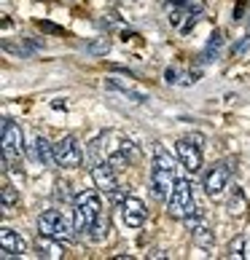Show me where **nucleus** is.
Instances as JSON below:
<instances>
[{
	"instance_id": "2",
	"label": "nucleus",
	"mask_w": 250,
	"mask_h": 260,
	"mask_svg": "<svg viewBox=\"0 0 250 260\" xmlns=\"http://www.w3.org/2000/svg\"><path fill=\"white\" fill-rule=\"evenodd\" d=\"M102 217V201L97 190H84L78 196V204L73 212V225L78 234H89V228Z\"/></svg>"
},
{
	"instance_id": "1",
	"label": "nucleus",
	"mask_w": 250,
	"mask_h": 260,
	"mask_svg": "<svg viewBox=\"0 0 250 260\" xmlns=\"http://www.w3.org/2000/svg\"><path fill=\"white\" fill-rule=\"evenodd\" d=\"M151 182H153V196L156 199H170L172 188H175V161L170 153H164V148L153 150V172H151Z\"/></svg>"
},
{
	"instance_id": "14",
	"label": "nucleus",
	"mask_w": 250,
	"mask_h": 260,
	"mask_svg": "<svg viewBox=\"0 0 250 260\" xmlns=\"http://www.w3.org/2000/svg\"><path fill=\"white\" fill-rule=\"evenodd\" d=\"M220 49H224V35H220V30H215L213 35H210L205 51H202V62H205V64H213V62L218 59Z\"/></svg>"
},
{
	"instance_id": "4",
	"label": "nucleus",
	"mask_w": 250,
	"mask_h": 260,
	"mask_svg": "<svg viewBox=\"0 0 250 260\" xmlns=\"http://www.w3.org/2000/svg\"><path fill=\"white\" fill-rule=\"evenodd\" d=\"M38 231H41V236H51V239H60V242H70L75 225L67 223L60 209H46L43 215L38 217Z\"/></svg>"
},
{
	"instance_id": "8",
	"label": "nucleus",
	"mask_w": 250,
	"mask_h": 260,
	"mask_svg": "<svg viewBox=\"0 0 250 260\" xmlns=\"http://www.w3.org/2000/svg\"><path fill=\"white\" fill-rule=\"evenodd\" d=\"M175 153H178L180 164L186 167V172H191V175H197V172L202 169V150H199V137H183V140H178Z\"/></svg>"
},
{
	"instance_id": "11",
	"label": "nucleus",
	"mask_w": 250,
	"mask_h": 260,
	"mask_svg": "<svg viewBox=\"0 0 250 260\" xmlns=\"http://www.w3.org/2000/svg\"><path fill=\"white\" fill-rule=\"evenodd\" d=\"M30 158L33 161H38L41 167H54L57 164V150H54V145L46 137H33L30 140Z\"/></svg>"
},
{
	"instance_id": "15",
	"label": "nucleus",
	"mask_w": 250,
	"mask_h": 260,
	"mask_svg": "<svg viewBox=\"0 0 250 260\" xmlns=\"http://www.w3.org/2000/svg\"><path fill=\"white\" fill-rule=\"evenodd\" d=\"M191 236H194V244L199 249H210V247H213V231H210L207 225L199 223L194 231H191Z\"/></svg>"
},
{
	"instance_id": "19",
	"label": "nucleus",
	"mask_w": 250,
	"mask_h": 260,
	"mask_svg": "<svg viewBox=\"0 0 250 260\" xmlns=\"http://www.w3.org/2000/svg\"><path fill=\"white\" fill-rule=\"evenodd\" d=\"M108 49H110V46H108V41H102V38H100V41H89V43H86V51L94 54V56L108 54Z\"/></svg>"
},
{
	"instance_id": "3",
	"label": "nucleus",
	"mask_w": 250,
	"mask_h": 260,
	"mask_svg": "<svg viewBox=\"0 0 250 260\" xmlns=\"http://www.w3.org/2000/svg\"><path fill=\"white\" fill-rule=\"evenodd\" d=\"M167 212L175 220H186L188 215H194L197 204H194V190H191V182L183 177V180H178L175 182V188H172V193L167 199Z\"/></svg>"
},
{
	"instance_id": "7",
	"label": "nucleus",
	"mask_w": 250,
	"mask_h": 260,
	"mask_svg": "<svg viewBox=\"0 0 250 260\" xmlns=\"http://www.w3.org/2000/svg\"><path fill=\"white\" fill-rule=\"evenodd\" d=\"M0 132H3V169L8 172L11 169V161H16L19 153H22V132H19V126L8 115L3 118Z\"/></svg>"
},
{
	"instance_id": "10",
	"label": "nucleus",
	"mask_w": 250,
	"mask_h": 260,
	"mask_svg": "<svg viewBox=\"0 0 250 260\" xmlns=\"http://www.w3.org/2000/svg\"><path fill=\"white\" fill-rule=\"evenodd\" d=\"M121 220L129 228H140L146 223V204H143L137 196H127L121 204Z\"/></svg>"
},
{
	"instance_id": "6",
	"label": "nucleus",
	"mask_w": 250,
	"mask_h": 260,
	"mask_svg": "<svg viewBox=\"0 0 250 260\" xmlns=\"http://www.w3.org/2000/svg\"><path fill=\"white\" fill-rule=\"evenodd\" d=\"M54 150H57V164L65 169H78L84 164V150H81V142L75 134H65L54 145Z\"/></svg>"
},
{
	"instance_id": "16",
	"label": "nucleus",
	"mask_w": 250,
	"mask_h": 260,
	"mask_svg": "<svg viewBox=\"0 0 250 260\" xmlns=\"http://www.w3.org/2000/svg\"><path fill=\"white\" fill-rule=\"evenodd\" d=\"M229 209H232V215H245L247 201H245L242 188H234V190H232V199H229Z\"/></svg>"
},
{
	"instance_id": "18",
	"label": "nucleus",
	"mask_w": 250,
	"mask_h": 260,
	"mask_svg": "<svg viewBox=\"0 0 250 260\" xmlns=\"http://www.w3.org/2000/svg\"><path fill=\"white\" fill-rule=\"evenodd\" d=\"M245 244H247V239L245 236H237L234 242L229 244V257H234V260L245 257Z\"/></svg>"
},
{
	"instance_id": "9",
	"label": "nucleus",
	"mask_w": 250,
	"mask_h": 260,
	"mask_svg": "<svg viewBox=\"0 0 250 260\" xmlns=\"http://www.w3.org/2000/svg\"><path fill=\"white\" fill-rule=\"evenodd\" d=\"M113 172L116 169H113L110 164H100L97 161L92 167V180H94V185H97V190L119 199V182H116V175H113Z\"/></svg>"
},
{
	"instance_id": "20",
	"label": "nucleus",
	"mask_w": 250,
	"mask_h": 260,
	"mask_svg": "<svg viewBox=\"0 0 250 260\" xmlns=\"http://www.w3.org/2000/svg\"><path fill=\"white\" fill-rule=\"evenodd\" d=\"M86 236H89V242H94V244L102 242V236H105V223H102V217H100L97 223H94V225L89 228V234H86Z\"/></svg>"
},
{
	"instance_id": "13",
	"label": "nucleus",
	"mask_w": 250,
	"mask_h": 260,
	"mask_svg": "<svg viewBox=\"0 0 250 260\" xmlns=\"http://www.w3.org/2000/svg\"><path fill=\"white\" fill-rule=\"evenodd\" d=\"M35 249H38V255H41V257H49V260L65 255L62 242H60V239H51V236H41V239H38V244H35Z\"/></svg>"
},
{
	"instance_id": "17",
	"label": "nucleus",
	"mask_w": 250,
	"mask_h": 260,
	"mask_svg": "<svg viewBox=\"0 0 250 260\" xmlns=\"http://www.w3.org/2000/svg\"><path fill=\"white\" fill-rule=\"evenodd\" d=\"M0 196H3V212H8V209H14V204H16V190L8 185V182H3V188H0Z\"/></svg>"
},
{
	"instance_id": "12",
	"label": "nucleus",
	"mask_w": 250,
	"mask_h": 260,
	"mask_svg": "<svg viewBox=\"0 0 250 260\" xmlns=\"http://www.w3.org/2000/svg\"><path fill=\"white\" fill-rule=\"evenodd\" d=\"M0 242H3V257H11V255L19 257V255L27 252V242L16 234L11 225H3V228H0Z\"/></svg>"
},
{
	"instance_id": "21",
	"label": "nucleus",
	"mask_w": 250,
	"mask_h": 260,
	"mask_svg": "<svg viewBox=\"0 0 250 260\" xmlns=\"http://www.w3.org/2000/svg\"><path fill=\"white\" fill-rule=\"evenodd\" d=\"M245 257H247V260H250V242H247V244H245Z\"/></svg>"
},
{
	"instance_id": "5",
	"label": "nucleus",
	"mask_w": 250,
	"mask_h": 260,
	"mask_svg": "<svg viewBox=\"0 0 250 260\" xmlns=\"http://www.w3.org/2000/svg\"><path fill=\"white\" fill-rule=\"evenodd\" d=\"M234 175V161H218L213 169H207V175L202 177V188L207 196H220L229 188V180Z\"/></svg>"
}]
</instances>
